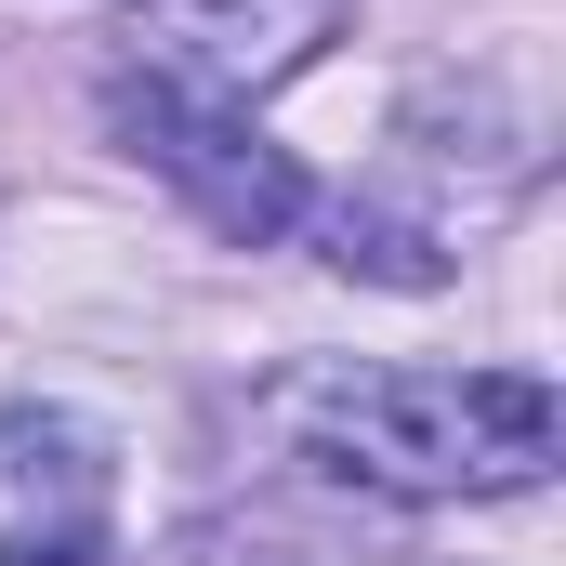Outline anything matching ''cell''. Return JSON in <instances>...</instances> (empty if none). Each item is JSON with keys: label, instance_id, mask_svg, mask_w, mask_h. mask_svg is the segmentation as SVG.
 I'll use <instances>...</instances> for the list:
<instances>
[{"label": "cell", "instance_id": "1", "mask_svg": "<svg viewBox=\"0 0 566 566\" xmlns=\"http://www.w3.org/2000/svg\"><path fill=\"white\" fill-rule=\"evenodd\" d=\"M264 434L303 474L369 488V501H527L566 461V409L541 369H356V356H329L264 396Z\"/></svg>", "mask_w": 566, "mask_h": 566}, {"label": "cell", "instance_id": "2", "mask_svg": "<svg viewBox=\"0 0 566 566\" xmlns=\"http://www.w3.org/2000/svg\"><path fill=\"white\" fill-rule=\"evenodd\" d=\"M106 133L133 145L145 171L211 224V238H251V251H277L290 224H316V185H303V158L290 145L251 133V106H211V93H171V80H145L119 66L106 80Z\"/></svg>", "mask_w": 566, "mask_h": 566}, {"label": "cell", "instance_id": "3", "mask_svg": "<svg viewBox=\"0 0 566 566\" xmlns=\"http://www.w3.org/2000/svg\"><path fill=\"white\" fill-rule=\"evenodd\" d=\"M356 0H133V66L171 93H211V106H251L303 80L329 40H343Z\"/></svg>", "mask_w": 566, "mask_h": 566}, {"label": "cell", "instance_id": "4", "mask_svg": "<svg viewBox=\"0 0 566 566\" xmlns=\"http://www.w3.org/2000/svg\"><path fill=\"white\" fill-rule=\"evenodd\" d=\"M329 264L382 290H448V238L409 224V211H329Z\"/></svg>", "mask_w": 566, "mask_h": 566}, {"label": "cell", "instance_id": "5", "mask_svg": "<svg viewBox=\"0 0 566 566\" xmlns=\"http://www.w3.org/2000/svg\"><path fill=\"white\" fill-rule=\"evenodd\" d=\"M93 554H106V514H93V501H66L53 527H13V541H0V566H93Z\"/></svg>", "mask_w": 566, "mask_h": 566}]
</instances>
